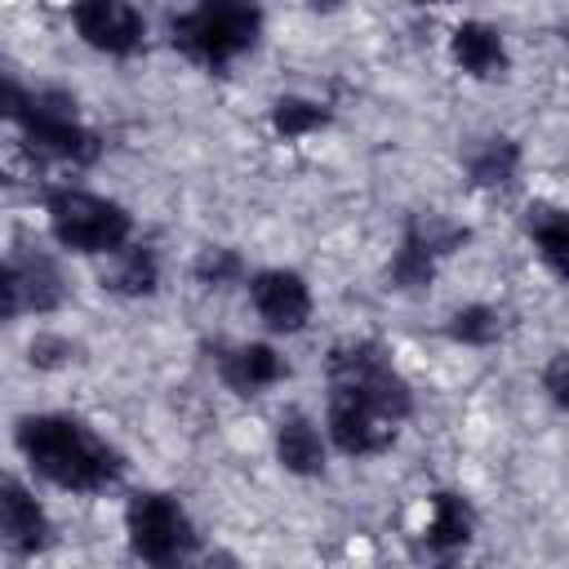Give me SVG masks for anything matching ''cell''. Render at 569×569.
<instances>
[{
  "mask_svg": "<svg viewBox=\"0 0 569 569\" xmlns=\"http://www.w3.org/2000/svg\"><path fill=\"white\" fill-rule=\"evenodd\" d=\"M13 440L36 476H44L49 485L71 489V493H98V489L116 485L124 471L120 453L98 431H89L80 418H67V413L22 418Z\"/></svg>",
  "mask_w": 569,
  "mask_h": 569,
  "instance_id": "cell-1",
  "label": "cell"
},
{
  "mask_svg": "<svg viewBox=\"0 0 569 569\" xmlns=\"http://www.w3.org/2000/svg\"><path fill=\"white\" fill-rule=\"evenodd\" d=\"M516 169H520V147L511 138H485L471 156H467V173H471V187L480 191H502L516 182Z\"/></svg>",
  "mask_w": 569,
  "mask_h": 569,
  "instance_id": "cell-17",
  "label": "cell"
},
{
  "mask_svg": "<svg viewBox=\"0 0 569 569\" xmlns=\"http://www.w3.org/2000/svg\"><path fill=\"white\" fill-rule=\"evenodd\" d=\"M325 120H329V111H325L320 102H311V98H280V102L271 107V129H276L280 138H307V133H316Z\"/></svg>",
  "mask_w": 569,
  "mask_h": 569,
  "instance_id": "cell-21",
  "label": "cell"
},
{
  "mask_svg": "<svg viewBox=\"0 0 569 569\" xmlns=\"http://www.w3.org/2000/svg\"><path fill=\"white\" fill-rule=\"evenodd\" d=\"M71 22L89 49L111 58H129L147 36V22L129 0H71Z\"/></svg>",
  "mask_w": 569,
  "mask_h": 569,
  "instance_id": "cell-9",
  "label": "cell"
},
{
  "mask_svg": "<svg viewBox=\"0 0 569 569\" xmlns=\"http://www.w3.org/2000/svg\"><path fill=\"white\" fill-rule=\"evenodd\" d=\"M44 218L49 231L62 249L71 253H120L133 240V218L124 213V204L98 196V191H80V187H53L44 196Z\"/></svg>",
  "mask_w": 569,
  "mask_h": 569,
  "instance_id": "cell-3",
  "label": "cell"
},
{
  "mask_svg": "<svg viewBox=\"0 0 569 569\" xmlns=\"http://www.w3.org/2000/svg\"><path fill=\"white\" fill-rule=\"evenodd\" d=\"M276 458L293 476H320L325 471V440L320 427L307 413H284L276 422Z\"/></svg>",
  "mask_w": 569,
  "mask_h": 569,
  "instance_id": "cell-15",
  "label": "cell"
},
{
  "mask_svg": "<svg viewBox=\"0 0 569 569\" xmlns=\"http://www.w3.org/2000/svg\"><path fill=\"white\" fill-rule=\"evenodd\" d=\"M329 387H347L356 396H365L369 405H378L391 422H405L413 409L409 382L400 378V369L391 365V356L369 342V338H347L329 351Z\"/></svg>",
  "mask_w": 569,
  "mask_h": 569,
  "instance_id": "cell-5",
  "label": "cell"
},
{
  "mask_svg": "<svg viewBox=\"0 0 569 569\" xmlns=\"http://www.w3.org/2000/svg\"><path fill=\"white\" fill-rule=\"evenodd\" d=\"M525 231H529L538 258L547 262V271L569 284V209L538 200V204H529V213H525Z\"/></svg>",
  "mask_w": 569,
  "mask_h": 569,
  "instance_id": "cell-16",
  "label": "cell"
},
{
  "mask_svg": "<svg viewBox=\"0 0 569 569\" xmlns=\"http://www.w3.org/2000/svg\"><path fill=\"white\" fill-rule=\"evenodd\" d=\"M218 373H222V382H227L236 396H258V391L276 387V382L289 373V365H284V356H280L276 347H267V342H236V347H227V351L218 356Z\"/></svg>",
  "mask_w": 569,
  "mask_h": 569,
  "instance_id": "cell-13",
  "label": "cell"
},
{
  "mask_svg": "<svg viewBox=\"0 0 569 569\" xmlns=\"http://www.w3.org/2000/svg\"><path fill=\"white\" fill-rule=\"evenodd\" d=\"M0 293H4V320H18L22 311H53L62 302V276H58L53 258H44V253H36V258L13 253L4 262Z\"/></svg>",
  "mask_w": 569,
  "mask_h": 569,
  "instance_id": "cell-11",
  "label": "cell"
},
{
  "mask_svg": "<svg viewBox=\"0 0 569 569\" xmlns=\"http://www.w3.org/2000/svg\"><path fill=\"white\" fill-rule=\"evenodd\" d=\"M422 4H440V0H422Z\"/></svg>",
  "mask_w": 569,
  "mask_h": 569,
  "instance_id": "cell-25",
  "label": "cell"
},
{
  "mask_svg": "<svg viewBox=\"0 0 569 569\" xmlns=\"http://www.w3.org/2000/svg\"><path fill=\"white\" fill-rule=\"evenodd\" d=\"M156 280H160V262L147 244H124L120 253H111V271H107V284L116 293H129V298H142V293H156Z\"/></svg>",
  "mask_w": 569,
  "mask_h": 569,
  "instance_id": "cell-18",
  "label": "cell"
},
{
  "mask_svg": "<svg viewBox=\"0 0 569 569\" xmlns=\"http://www.w3.org/2000/svg\"><path fill=\"white\" fill-rule=\"evenodd\" d=\"M4 111L31 142V151L58 160V164H93L98 160V133L84 129L67 98L58 93H22L13 80L4 84Z\"/></svg>",
  "mask_w": 569,
  "mask_h": 569,
  "instance_id": "cell-4",
  "label": "cell"
},
{
  "mask_svg": "<svg viewBox=\"0 0 569 569\" xmlns=\"http://www.w3.org/2000/svg\"><path fill=\"white\" fill-rule=\"evenodd\" d=\"M449 338L453 342H467V347H489V342L502 338V316L493 307H485V302L462 307V311L449 316Z\"/></svg>",
  "mask_w": 569,
  "mask_h": 569,
  "instance_id": "cell-20",
  "label": "cell"
},
{
  "mask_svg": "<svg viewBox=\"0 0 569 569\" xmlns=\"http://www.w3.org/2000/svg\"><path fill=\"white\" fill-rule=\"evenodd\" d=\"M262 36V4L258 0H196L182 18H173V44L209 67L222 71L244 58Z\"/></svg>",
  "mask_w": 569,
  "mask_h": 569,
  "instance_id": "cell-2",
  "label": "cell"
},
{
  "mask_svg": "<svg viewBox=\"0 0 569 569\" xmlns=\"http://www.w3.org/2000/svg\"><path fill=\"white\" fill-rule=\"evenodd\" d=\"M240 258L231 253V249H204L200 258H196V280L200 284H231V280H240Z\"/></svg>",
  "mask_w": 569,
  "mask_h": 569,
  "instance_id": "cell-22",
  "label": "cell"
},
{
  "mask_svg": "<svg viewBox=\"0 0 569 569\" xmlns=\"http://www.w3.org/2000/svg\"><path fill=\"white\" fill-rule=\"evenodd\" d=\"M124 533L133 556L147 565H178L196 551V529L178 498L169 493H133L124 507Z\"/></svg>",
  "mask_w": 569,
  "mask_h": 569,
  "instance_id": "cell-6",
  "label": "cell"
},
{
  "mask_svg": "<svg viewBox=\"0 0 569 569\" xmlns=\"http://www.w3.org/2000/svg\"><path fill=\"white\" fill-rule=\"evenodd\" d=\"M449 58L458 71H467L471 80H498L507 71V44L502 31L489 22H458L449 36Z\"/></svg>",
  "mask_w": 569,
  "mask_h": 569,
  "instance_id": "cell-14",
  "label": "cell"
},
{
  "mask_svg": "<svg viewBox=\"0 0 569 569\" xmlns=\"http://www.w3.org/2000/svg\"><path fill=\"white\" fill-rule=\"evenodd\" d=\"M476 516L458 493H436L431 498V516H427V542L431 547H462L471 542Z\"/></svg>",
  "mask_w": 569,
  "mask_h": 569,
  "instance_id": "cell-19",
  "label": "cell"
},
{
  "mask_svg": "<svg viewBox=\"0 0 569 569\" xmlns=\"http://www.w3.org/2000/svg\"><path fill=\"white\" fill-rule=\"evenodd\" d=\"M249 302L258 311V320L271 333H298L311 320V289L298 271L289 267H267L249 276Z\"/></svg>",
  "mask_w": 569,
  "mask_h": 569,
  "instance_id": "cell-10",
  "label": "cell"
},
{
  "mask_svg": "<svg viewBox=\"0 0 569 569\" xmlns=\"http://www.w3.org/2000/svg\"><path fill=\"white\" fill-rule=\"evenodd\" d=\"M0 533L13 556H36L49 547V516L18 480L0 485Z\"/></svg>",
  "mask_w": 569,
  "mask_h": 569,
  "instance_id": "cell-12",
  "label": "cell"
},
{
  "mask_svg": "<svg viewBox=\"0 0 569 569\" xmlns=\"http://www.w3.org/2000/svg\"><path fill=\"white\" fill-rule=\"evenodd\" d=\"M396 427L378 405H369L365 396L347 391V387H329V436L342 453L351 458H369L382 453L396 440Z\"/></svg>",
  "mask_w": 569,
  "mask_h": 569,
  "instance_id": "cell-8",
  "label": "cell"
},
{
  "mask_svg": "<svg viewBox=\"0 0 569 569\" xmlns=\"http://www.w3.org/2000/svg\"><path fill=\"white\" fill-rule=\"evenodd\" d=\"M462 240H467V231H462V227H453V222H445V218H436V213L413 218V222L405 227V240H400V249H396L391 267H387L391 284H396V289H405V293L427 289V284H431V276H436V262H440L445 253H453Z\"/></svg>",
  "mask_w": 569,
  "mask_h": 569,
  "instance_id": "cell-7",
  "label": "cell"
},
{
  "mask_svg": "<svg viewBox=\"0 0 569 569\" xmlns=\"http://www.w3.org/2000/svg\"><path fill=\"white\" fill-rule=\"evenodd\" d=\"M311 4H338V0H311Z\"/></svg>",
  "mask_w": 569,
  "mask_h": 569,
  "instance_id": "cell-24",
  "label": "cell"
},
{
  "mask_svg": "<svg viewBox=\"0 0 569 569\" xmlns=\"http://www.w3.org/2000/svg\"><path fill=\"white\" fill-rule=\"evenodd\" d=\"M542 387H547L551 405L569 413V351H556V356L547 360V369H542Z\"/></svg>",
  "mask_w": 569,
  "mask_h": 569,
  "instance_id": "cell-23",
  "label": "cell"
}]
</instances>
